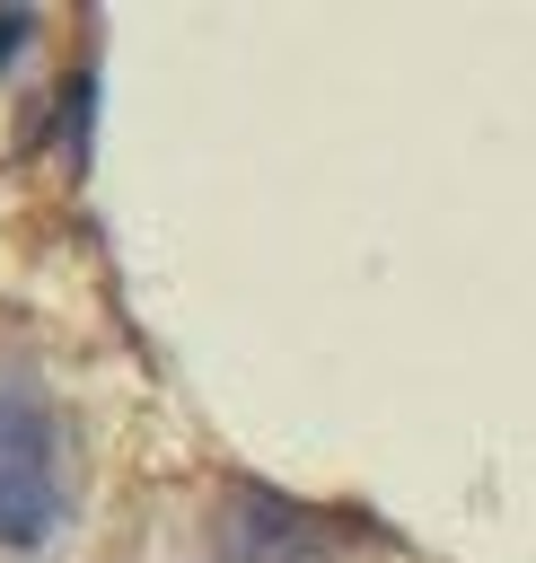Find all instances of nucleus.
<instances>
[{
	"label": "nucleus",
	"instance_id": "nucleus-1",
	"mask_svg": "<svg viewBox=\"0 0 536 563\" xmlns=\"http://www.w3.org/2000/svg\"><path fill=\"white\" fill-rule=\"evenodd\" d=\"M62 422L26 369L0 361V545L26 554L62 528Z\"/></svg>",
	"mask_w": 536,
	"mask_h": 563
},
{
	"label": "nucleus",
	"instance_id": "nucleus-2",
	"mask_svg": "<svg viewBox=\"0 0 536 563\" xmlns=\"http://www.w3.org/2000/svg\"><path fill=\"white\" fill-rule=\"evenodd\" d=\"M26 53V9H0V70Z\"/></svg>",
	"mask_w": 536,
	"mask_h": 563
}]
</instances>
